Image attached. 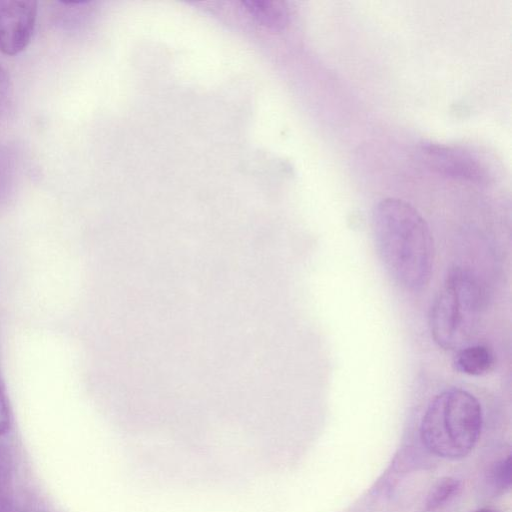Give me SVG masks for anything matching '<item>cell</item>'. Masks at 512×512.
Returning a JSON list of instances; mask_svg holds the SVG:
<instances>
[{
	"mask_svg": "<svg viewBox=\"0 0 512 512\" xmlns=\"http://www.w3.org/2000/svg\"><path fill=\"white\" fill-rule=\"evenodd\" d=\"M372 230L379 258L393 281L412 292L427 286L433 271L434 243L418 210L401 199H383L374 207Z\"/></svg>",
	"mask_w": 512,
	"mask_h": 512,
	"instance_id": "6da1fadb",
	"label": "cell"
},
{
	"mask_svg": "<svg viewBox=\"0 0 512 512\" xmlns=\"http://www.w3.org/2000/svg\"><path fill=\"white\" fill-rule=\"evenodd\" d=\"M479 401L466 390L449 388L429 403L420 425L426 448L438 457L461 459L475 447L482 429Z\"/></svg>",
	"mask_w": 512,
	"mask_h": 512,
	"instance_id": "7a4b0ae2",
	"label": "cell"
},
{
	"mask_svg": "<svg viewBox=\"0 0 512 512\" xmlns=\"http://www.w3.org/2000/svg\"><path fill=\"white\" fill-rule=\"evenodd\" d=\"M485 305L482 286L472 273L451 268L429 312L434 342L445 350L467 345L475 333Z\"/></svg>",
	"mask_w": 512,
	"mask_h": 512,
	"instance_id": "3957f363",
	"label": "cell"
},
{
	"mask_svg": "<svg viewBox=\"0 0 512 512\" xmlns=\"http://www.w3.org/2000/svg\"><path fill=\"white\" fill-rule=\"evenodd\" d=\"M38 4L33 0H0V52L15 56L33 37Z\"/></svg>",
	"mask_w": 512,
	"mask_h": 512,
	"instance_id": "277c9868",
	"label": "cell"
},
{
	"mask_svg": "<svg viewBox=\"0 0 512 512\" xmlns=\"http://www.w3.org/2000/svg\"><path fill=\"white\" fill-rule=\"evenodd\" d=\"M422 153L428 166L445 176L473 182H483L487 178L483 161L463 148L428 143L423 145Z\"/></svg>",
	"mask_w": 512,
	"mask_h": 512,
	"instance_id": "5b68a950",
	"label": "cell"
},
{
	"mask_svg": "<svg viewBox=\"0 0 512 512\" xmlns=\"http://www.w3.org/2000/svg\"><path fill=\"white\" fill-rule=\"evenodd\" d=\"M453 365L460 373L483 376L493 370L495 355L487 345L467 344L456 350Z\"/></svg>",
	"mask_w": 512,
	"mask_h": 512,
	"instance_id": "8992f818",
	"label": "cell"
},
{
	"mask_svg": "<svg viewBox=\"0 0 512 512\" xmlns=\"http://www.w3.org/2000/svg\"><path fill=\"white\" fill-rule=\"evenodd\" d=\"M243 5L250 16L267 28L281 30L289 22V11L283 2L250 0Z\"/></svg>",
	"mask_w": 512,
	"mask_h": 512,
	"instance_id": "52a82bcc",
	"label": "cell"
},
{
	"mask_svg": "<svg viewBox=\"0 0 512 512\" xmlns=\"http://www.w3.org/2000/svg\"><path fill=\"white\" fill-rule=\"evenodd\" d=\"M461 482L452 477L440 480L428 493L424 502L425 512H434L449 503L460 491Z\"/></svg>",
	"mask_w": 512,
	"mask_h": 512,
	"instance_id": "ba28073f",
	"label": "cell"
},
{
	"mask_svg": "<svg viewBox=\"0 0 512 512\" xmlns=\"http://www.w3.org/2000/svg\"><path fill=\"white\" fill-rule=\"evenodd\" d=\"M511 456L507 455L497 460L488 472V484L496 494H502L511 487Z\"/></svg>",
	"mask_w": 512,
	"mask_h": 512,
	"instance_id": "9c48e42d",
	"label": "cell"
},
{
	"mask_svg": "<svg viewBox=\"0 0 512 512\" xmlns=\"http://www.w3.org/2000/svg\"><path fill=\"white\" fill-rule=\"evenodd\" d=\"M13 96V86L8 71L0 65V119L7 112Z\"/></svg>",
	"mask_w": 512,
	"mask_h": 512,
	"instance_id": "30bf717a",
	"label": "cell"
},
{
	"mask_svg": "<svg viewBox=\"0 0 512 512\" xmlns=\"http://www.w3.org/2000/svg\"><path fill=\"white\" fill-rule=\"evenodd\" d=\"M11 426L9 406L3 390L0 387V435L8 432Z\"/></svg>",
	"mask_w": 512,
	"mask_h": 512,
	"instance_id": "8fae6325",
	"label": "cell"
},
{
	"mask_svg": "<svg viewBox=\"0 0 512 512\" xmlns=\"http://www.w3.org/2000/svg\"><path fill=\"white\" fill-rule=\"evenodd\" d=\"M474 512H501V511L494 509V508H482V509L476 510Z\"/></svg>",
	"mask_w": 512,
	"mask_h": 512,
	"instance_id": "7c38bea8",
	"label": "cell"
}]
</instances>
